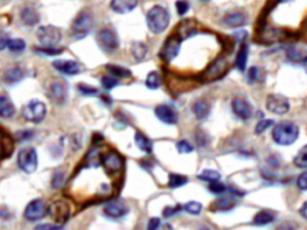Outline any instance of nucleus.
<instances>
[{
    "label": "nucleus",
    "instance_id": "obj_45",
    "mask_svg": "<svg viewBox=\"0 0 307 230\" xmlns=\"http://www.w3.org/2000/svg\"><path fill=\"white\" fill-rule=\"evenodd\" d=\"M175 7L179 15L182 16L185 15V13H187V11L190 10V2L187 1V0H178V1L175 2Z\"/></svg>",
    "mask_w": 307,
    "mask_h": 230
},
{
    "label": "nucleus",
    "instance_id": "obj_29",
    "mask_svg": "<svg viewBox=\"0 0 307 230\" xmlns=\"http://www.w3.org/2000/svg\"><path fill=\"white\" fill-rule=\"evenodd\" d=\"M21 18L27 26H35L38 22L37 12L32 7H24L21 12Z\"/></svg>",
    "mask_w": 307,
    "mask_h": 230
},
{
    "label": "nucleus",
    "instance_id": "obj_42",
    "mask_svg": "<svg viewBox=\"0 0 307 230\" xmlns=\"http://www.w3.org/2000/svg\"><path fill=\"white\" fill-rule=\"evenodd\" d=\"M36 51L43 55H59L63 53L62 48H55V47H41V48L36 49Z\"/></svg>",
    "mask_w": 307,
    "mask_h": 230
},
{
    "label": "nucleus",
    "instance_id": "obj_18",
    "mask_svg": "<svg viewBox=\"0 0 307 230\" xmlns=\"http://www.w3.org/2000/svg\"><path fill=\"white\" fill-rule=\"evenodd\" d=\"M129 211V207L125 203L120 200H113L106 204L104 206V213L110 218L124 217Z\"/></svg>",
    "mask_w": 307,
    "mask_h": 230
},
{
    "label": "nucleus",
    "instance_id": "obj_4",
    "mask_svg": "<svg viewBox=\"0 0 307 230\" xmlns=\"http://www.w3.org/2000/svg\"><path fill=\"white\" fill-rule=\"evenodd\" d=\"M47 113L46 106L43 102L38 101V99H32L28 102L26 106L22 109V115L27 121L30 123L38 124L45 119Z\"/></svg>",
    "mask_w": 307,
    "mask_h": 230
},
{
    "label": "nucleus",
    "instance_id": "obj_55",
    "mask_svg": "<svg viewBox=\"0 0 307 230\" xmlns=\"http://www.w3.org/2000/svg\"><path fill=\"white\" fill-rule=\"evenodd\" d=\"M300 215L303 216L304 218H305V220L307 221V201L305 204L303 205V206H301V209H300Z\"/></svg>",
    "mask_w": 307,
    "mask_h": 230
},
{
    "label": "nucleus",
    "instance_id": "obj_16",
    "mask_svg": "<svg viewBox=\"0 0 307 230\" xmlns=\"http://www.w3.org/2000/svg\"><path fill=\"white\" fill-rule=\"evenodd\" d=\"M53 65L58 71L64 74H68V76H76L82 72L81 64L73 62V60H55Z\"/></svg>",
    "mask_w": 307,
    "mask_h": 230
},
{
    "label": "nucleus",
    "instance_id": "obj_41",
    "mask_svg": "<svg viewBox=\"0 0 307 230\" xmlns=\"http://www.w3.org/2000/svg\"><path fill=\"white\" fill-rule=\"evenodd\" d=\"M273 125V120H269V119H264V120L259 121L258 124H257L256 126V130H254V132H256V134H262L263 132L267 131L269 127H271Z\"/></svg>",
    "mask_w": 307,
    "mask_h": 230
},
{
    "label": "nucleus",
    "instance_id": "obj_26",
    "mask_svg": "<svg viewBox=\"0 0 307 230\" xmlns=\"http://www.w3.org/2000/svg\"><path fill=\"white\" fill-rule=\"evenodd\" d=\"M15 112L16 109L12 102L5 95L0 96V115L2 118H11V116L15 114Z\"/></svg>",
    "mask_w": 307,
    "mask_h": 230
},
{
    "label": "nucleus",
    "instance_id": "obj_9",
    "mask_svg": "<svg viewBox=\"0 0 307 230\" xmlns=\"http://www.w3.org/2000/svg\"><path fill=\"white\" fill-rule=\"evenodd\" d=\"M181 41L182 40L178 35L170 36V37L166 40L161 51V58L165 62L167 63L173 62V60L178 57L179 52H180Z\"/></svg>",
    "mask_w": 307,
    "mask_h": 230
},
{
    "label": "nucleus",
    "instance_id": "obj_58",
    "mask_svg": "<svg viewBox=\"0 0 307 230\" xmlns=\"http://www.w3.org/2000/svg\"><path fill=\"white\" fill-rule=\"evenodd\" d=\"M204 1H209V0H204Z\"/></svg>",
    "mask_w": 307,
    "mask_h": 230
},
{
    "label": "nucleus",
    "instance_id": "obj_54",
    "mask_svg": "<svg viewBox=\"0 0 307 230\" xmlns=\"http://www.w3.org/2000/svg\"><path fill=\"white\" fill-rule=\"evenodd\" d=\"M9 41H10V38L7 37L6 35L5 34L1 35V49H5V47L9 44Z\"/></svg>",
    "mask_w": 307,
    "mask_h": 230
},
{
    "label": "nucleus",
    "instance_id": "obj_44",
    "mask_svg": "<svg viewBox=\"0 0 307 230\" xmlns=\"http://www.w3.org/2000/svg\"><path fill=\"white\" fill-rule=\"evenodd\" d=\"M65 182V174L63 171H57L52 179V186L54 188H60Z\"/></svg>",
    "mask_w": 307,
    "mask_h": 230
},
{
    "label": "nucleus",
    "instance_id": "obj_37",
    "mask_svg": "<svg viewBox=\"0 0 307 230\" xmlns=\"http://www.w3.org/2000/svg\"><path fill=\"white\" fill-rule=\"evenodd\" d=\"M7 47H9L11 52L19 53V52H23L26 49V42L22 38H12V40L10 38Z\"/></svg>",
    "mask_w": 307,
    "mask_h": 230
},
{
    "label": "nucleus",
    "instance_id": "obj_40",
    "mask_svg": "<svg viewBox=\"0 0 307 230\" xmlns=\"http://www.w3.org/2000/svg\"><path fill=\"white\" fill-rule=\"evenodd\" d=\"M210 192H212L214 195H222L226 192V186L220 181V180H215L211 181L209 185Z\"/></svg>",
    "mask_w": 307,
    "mask_h": 230
},
{
    "label": "nucleus",
    "instance_id": "obj_57",
    "mask_svg": "<svg viewBox=\"0 0 307 230\" xmlns=\"http://www.w3.org/2000/svg\"><path fill=\"white\" fill-rule=\"evenodd\" d=\"M287 1H292V0H280V2H287Z\"/></svg>",
    "mask_w": 307,
    "mask_h": 230
},
{
    "label": "nucleus",
    "instance_id": "obj_1",
    "mask_svg": "<svg viewBox=\"0 0 307 230\" xmlns=\"http://www.w3.org/2000/svg\"><path fill=\"white\" fill-rule=\"evenodd\" d=\"M171 16L167 9L163 6H154L146 15V23L154 34H161L170 26Z\"/></svg>",
    "mask_w": 307,
    "mask_h": 230
},
{
    "label": "nucleus",
    "instance_id": "obj_51",
    "mask_svg": "<svg viewBox=\"0 0 307 230\" xmlns=\"http://www.w3.org/2000/svg\"><path fill=\"white\" fill-rule=\"evenodd\" d=\"M197 142H198V144L199 145H206V144H208V138H206V135L204 134V133H199V134H197Z\"/></svg>",
    "mask_w": 307,
    "mask_h": 230
},
{
    "label": "nucleus",
    "instance_id": "obj_39",
    "mask_svg": "<svg viewBox=\"0 0 307 230\" xmlns=\"http://www.w3.org/2000/svg\"><path fill=\"white\" fill-rule=\"evenodd\" d=\"M101 83H102V87H103L104 89H107V90H112L113 88H115L119 84V79L114 76H104L103 78L101 79Z\"/></svg>",
    "mask_w": 307,
    "mask_h": 230
},
{
    "label": "nucleus",
    "instance_id": "obj_23",
    "mask_svg": "<svg viewBox=\"0 0 307 230\" xmlns=\"http://www.w3.org/2000/svg\"><path fill=\"white\" fill-rule=\"evenodd\" d=\"M13 149H15V144H13L12 138L5 132V130H2L1 134V157L2 160H6L7 157H11L12 155Z\"/></svg>",
    "mask_w": 307,
    "mask_h": 230
},
{
    "label": "nucleus",
    "instance_id": "obj_21",
    "mask_svg": "<svg viewBox=\"0 0 307 230\" xmlns=\"http://www.w3.org/2000/svg\"><path fill=\"white\" fill-rule=\"evenodd\" d=\"M197 27L192 19H186V21L181 22L180 26L178 28V36L181 40H186V38L192 37L197 34Z\"/></svg>",
    "mask_w": 307,
    "mask_h": 230
},
{
    "label": "nucleus",
    "instance_id": "obj_30",
    "mask_svg": "<svg viewBox=\"0 0 307 230\" xmlns=\"http://www.w3.org/2000/svg\"><path fill=\"white\" fill-rule=\"evenodd\" d=\"M131 52L135 59L140 62V60H143L146 57L148 48H146V46L143 42H134L131 46Z\"/></svg>",
    "mask_w": 307,
    "mask_h": 230
},
{
    "label": "nucleus",
    "instance_id": "obj_43",
    "mask_svg": "<svg viewBox=\"0 0 307 230\" xmlns=\"http://www.w3.org/2000/svg\"><path fill=\"white\" fill-rule=\"evenodd\" d=\"M176 149H178V151L180 154H190V152L193 151L195 148L187 140H180V142H178V144H176Z\"/></svg>",
    "mask_w": 307,
    "mask_h": 230
},
{
    "label": "nucleus",
    "instance_id": "obj_25",
    "mask_svg": "<svg viewBox=\"0 0 307 230\" xmlns=\"http://www.w3.org/2000/svg\"><path fill=\"white\" fill-rule=\"evenodd\" d=\"M223 22H225L228 27L240 28L246 23V17L244 13H241V12H233V13H228V15L223 18Z\"/></svg>",
    "mask_w": 307,
    "mask_h": 230
},
{
    "label": "nucleus",
    "instance_id": "obj_13",
    "mask_svg": "<svg viewBox=\"0 0 307 230\" xmlns=\"http://www.w3.org/2000/svg\"><path fill=\"white\" fill-rule=\"evenodd\" d=\"M227 70H228V64H227L226 59L220 58L216 62L212 64L210 67L206 68V71L204 72V78L208 80H215L221 78L222 76H225Z\"/></svg>",
    "mask_w": 307,
    "mask_h": 230
},
{
    "label": "nucleus",
    "instance_id": "obj_48",
    "mask_svg": "<svg viewBox=\"0 0 307 230\" xmlns=\"http://www.w3.org/2000/svg\"><path fill=\"white\" fill-rule=\"evenodd\" d=\"M297 185H298V187L300 188V190L307 191V171L303 173L300 176L298 177Z\"/></svg>",
    "mask_w": 307,
    "mask_h": 230
},
{
    "label": "nucleus",
    "instance_id": "obj_35",
    "mask_svg": "<svg viewBox=\"0 0 307 230\" xmlns=\"http://www.w3.org/2000/svg\"><path fill=\"white\" fill-rule=\"evenodd\" d=\"M187 177L184 175H179V174H171L170 180H168V185L171 188H178L181 186H185L187 184Z\"/></svg>",
    "mask_w": 307,
    "mask_h": 230
},
{
    "label": "nucleus",
    "instance_id": "obj_2",
    "mask_svg": "<svg viewBox=\"0 0 307 230\" xmlns=\"http://www.w3.org/2000/svg\"><path fill=\"white\" fill-rule=\"evenodd\" d=\"M299 137V127L293 123H281L276 125L273 130V139L278 145L288 146L293 144Z\"/></svg>",
    "mask_w": 307,
    "mask_h": 230
},
{
    "label": "nucleus",
    "instance_id": "obj_6",
    "mask_svg": "<svg viewBox=\"0 0 307 230\" xmlns=\"http://www.w3.org/2000/svg\"><path fill=\"white\" fill-rule=\"evenodd\" d=\"M18 167L27 174H33L37 169V154L34 148H24L18 154Z\"/></svg>",
    "mask_w": 307,
    "mask_h": 230
},
{
    "label": "nucleus",
    "instance_id": "obj_47",
    "mask_svg": "<svg viewBox=\"0 0 307 230\" xmlns=\"http://www.w3.org/2000/svg\"><path fill=\"white\" fill-rule=\"evenodd\" d=\"M248 80H250L251 83L259 82V80H261V70H259L257 66H253V67H251L250 71H248Z\"/></svg>",
    "mask_w": 307,
    "mask_h": 230
},
{
    "label": "nucleus",
    "instance_id": "obj_49",
    "mask_svg": "<svg viewBox=\"0 0 307 230\" xmlns=\"http://www.w3.org/2000/svg\"><path fill=\"white\" fill-rule=\"evenodd\" d=\"M182 209V206H180V205H178V206L175 207H166L165 210H163V216L165 217H172L173 215H175L176 212H179L180 210Z\"/></svg>",
    "mask_w": 307,
    "mask_h": 230
},
{
    "label": "nucleus",
    "instance_id": "obj_31",
    "mask_svg": "<svg viewBox=\"0 0 307 230\" xmlns=\"http://www.w3.org/2000/svg\"><path fill=\"white\" fill-rule=\"evenodd\" d=\"M106 68L112 76L117 77V78H127V77H131V71L126 67H121V66L118 65H107Z\"/></svg>",
    "mask_w": 307,
    "mask_h": 230
},
{
    "label": "nucleus",
    "instance_id": "obj_38",
    "mask_svg": "<svg viewBox=\"0 0 307 230\" xmlns=\"http://www.w3.org/2000/svg\"><path fill=\"white\" fill-rule=\"evenodd\" d=\"M184 209H185V211L191 213V215H199L202 211V209H203V206H202L201 203L193 200V201H189L187 204H185Z\"/></svg>",
    "mask_w": 307,
    "mask_h": 230
},
{
    "label": "nucleus",
    "instance_id": "obj_17",
    "mask_svg": "<svg viewBox=\"0 0 307 230\" xmlns=\"http://www.w3.org/2000/svg\"><path fill=\"white\" fill-rule=\"evenodd\" d=\"M232 109L235 113V115L239 116L240 119L247 120L252 116V107L244 99H234L232 102Z\"/></svg>",
    "mask_w": 307,
    "mask_h": 230
},
{
    "label": "nucleus",
    "instance_id": "obj_19",
    "mask_svg": "<svg viewBox=\"0 0 307 230\" xmlns=\"http://www.w3.org/2000/svg\"><path fill=\"white\" fill-rule=\"evenodd\" d=\"M138 1L137 0H112L110 2V7L114 12L120 13V15H125V13L131 12L136 9Z\"/></svg>",
    "mask_w": 307,
    "mask_h": 230
},
{
    "label": "nucleus",
    "instance_id": "obj_3",
    "mask_svg": "<svg viewBox=\"0 0 307 230\" xmlns=\"http://www.w3.org/2000/svg\"><path fill=\"white\" fill-rule=\"evenodd\" d=\"M93 16L90 15V12L84 11L81 12L74 19L72 28H71V34L74 40H82L85 36L90 34L91 29H93Z\"/></svg>",
    "mask_w": 307,
    "mask_h": 230
},
{
    "label": "nucleus",
    "instance_id": "obj_24",
    "mask_svg": "<svg viewBox=\"0 0 307 230\" xmlns=\"http://www.w3.org/2000/svg\"><path fill=\"white\" fill-rule=\"evenodd\" d=\"M235 204H237V201H235L234 198L223 197V198L215 200V203L210 206V209L215 210V211H228V210L233 209Z\"/></svg>",
    "mask_w": 307,
    "mask_h": 230
},
{
    "label": "nucleus",
    "instance_id": "obj_14",
    "mask_svg": "<svg viewBox=\"0 0 307 230\" xmlns=\"http://www.w3.org/2000/svg\"><path fill=\"white\" fill-rule=\"evenodd\" d=\"M155 114L165 124L174 125L178 123V113L173 107L168 106V104L157 106L156 109H155Z\"/></svg>",
    "mask_w": 307,
    "mask_h": 230
},
{
    "label": "nucleus",
    "instance_id": "obj_46",
    "mask_svg": "<svg viewBox=\"0 0 307 230\" xmlns=\"http://www.w3.org/2000/svg\"><path fill=\"white\" fill-rule=\"evenodd\" d=\"M78 90L81 91L84 96H94L98 94V89L93 88L91 85H87V84H79Z\"/></svg>",
    "mask_w": 307,
    "mask_h": 230
},
{
    "label": "nucleus",
    "instance_id": "obj_53",
    "mask_svg": "<svg viewBox=\"0 0 307 230\" xmlns=\"http://www.w3.org/2000/svg\"><path fill=\"white\" fill-rule=\"evenodd\" d=\"M62 228V226H58V224H54V226H52V224H41V226H37L36 229H60Z\"/></svg>",
    "mask_w": 307,
    "mask_h": 230
},
{
    "label": "nucleus",
    "instance_id": "obj_28",
    "mask_svg": "<svg viewBox=\"0 0 307 230\" xmlns=\"http://www.w3.org/2000/svg\"><path fill=\"white\" fill-rule=\"evenodd\" d=\"M247 58H248V47L247 44H241L239 52H238L237 59H235V65L240 71H245L246 65H247Z\"/></svg>",
    "mask_w": 307,
    "mask_h": 230
},
{
    "label": "nucleus",
    "instance_id": "obj_27",
    "mask_svg": "<svg viewBox=\"0 0 307 230\" xmlns=\"http://www.w3.org/2000/svg\"><path fill=\"white\" fill-rule=\"evenodd\" d=\"M135 140L138 148H139L142 151L146 152V154H151V152H153V143H151V140L149 139L146 135L143 134V133H140V132L136 133Z\"/></svg>",
    "mask_w": 307,
    "mask_h": 230
},
{
    "label": "nucleus",
    "instance_id": "obj_8",
    "mask_svg": "<svg viewBox=\"0 0 307 230\" xmlns=\"http://www.w3.org/2000/svg\"><path fill=\"white\" fill-rule=\"evenodd\" d=\"M48 213L58 226L63 227V224L66 223L70 218V205L63 199L55 200L48 206Z\"/></svg>",
    "mask_w": 307,
    "mask_h": 230
},
{
    "label": "nucleus",
    "instance_id": "obj_11",
    "mask_svg": "<svg viewBox=\"0 0 307 230\" xmlns=\"http://www.w3.org/2000/svg\"><path fill=\"white\" fill-rule=\"evenodd\" d=\"M289 102L282 95H269L267 99L268 110L273 114L283 115L289 110Z\"/></svg>",
    "mask_w": 307,
    "mask_h": 230
},
{
    "label": "nucleus",
    "instance_id": "obj_10",
    "mask_svg": "<svg viewBox=\"0 0 307 230\" xmlns=\"http://www.w3.org/2000/svg\"><path fill=\"white\" fill-rule=\"evenodd\" d=\"M102 165H103L104 170L108 174H117L120 173L124 168V160L118 152L109 151L102 157L101 160Z\"/></svg>",
    "mask_w": 307,
    "mask_h": 230
},
{
    "label": "nucleus",
    "instance_id": "obj_50",
    "mask_svg": "<svg viewBox=\"0 0 307 230\" xmlns=\"http://www.w3.org/2000/svg\"><path fill=\"white\" fill-rule=\"evenodd\" d=\"M17 137L19 140H29L33 138V131L26 130V131H21L17 133Z\"/></svg>",
    "mask_w": 307,
    "mask_h": 230
},
{
    "label": "nucleus",
    "instance_id": "obj_15",
    "mask_svg": "<svg viewBox=\"0 0 307 230\" xmlns=\"http://www.w3.org/2000/svg\"><path fill=\"white\" fill-rule=\"evenodd\" d=\"M49 95L55 103L62 104L68 98V87L63 80H54L49 87Z\"/></svg>",
    "mask_w": 307,
    "mask_h": 230
},
{
    "label": "nucleus",
    "instance_id": "obj_7",
    "mask_svg": "<svg viewBox=\"0 0 307 230\" xmlns=\"http://www.w3.org/2000/svg\"><path fill=\"white\" fill-rule=\"evenodd\" d=\"M36 36L38 42L42 47H55L62 40V33L58 28L53 26L40 27L38 28Z\"/></svg>",
    "mask_w": 307,
    "mask_h": 230
},
{
    "label": "nucleus",
    "instance_id": "obj_34",
    "mask_svg": "<svg viewBox=\"0 0 307 230\" xmlns=\"http://www.w3.org/2000/svg\"><path fill=\"white\" fill-rule=\"evenodd\" d=\"M294 164L298 168H307V144L298 151L294 157Z\"/></svg>",
    "mask_w": 307,
    "mask_h": 230
},
{
    "label": "nucleus",
    "instance_id": "obj_33",
    "mask_svg": "<svg viewBox=\"0 0 307 230\" xmlns=\"http://www.w3.org/2000/svg\"><path fill=\"white\" fill-rule=\"evenodd\" d=\"M145 85L150 90H156V89L161 87V76L155 71L150 72L145 79Z\"/></svg>",
    "mask_w": 307,
    "mask_h": 230
},
{
    "label": "nucleus",
    "instance_id": "obj_52",
    "mask_svg": "<svg viewBox=\"0 0 307 230\" xmlns=\"http://www.w3.org/2000/svg\"><path fill=\"white\" fill-rule=\"evenodd\" d=\"M159 226H160V220H159V218H151V220L149 221L148 229L149 230H154V229L159 228Z\"/></svg>",
    "mask_w": 307,
    "mask_h": 230
},
{
    "label": "nucleus",
    "instance_id": "obj_22",
    "mask_svg": "<svg viewBox=\"0 0 307 230\" xmlns=\"http://www.w3.org/2000/svg\"><path fill=\"white\" fill-rule=\"evenodd\" d=\"M192 110L193 113H195L196 118L199 119V120H203V119H205L210 113L209 102L205 101V99H197V101L193 103Z\"/></svg>",
    "mask_w": 307,
    "mask_h": 230
},
{
    "label": "nucleus",
    "instance_id": "obj_32",
    "mask_svg": "<svg viewBox=\"0 0 307 230\" xmlns=\"http://www.w3.org/2000/svg\"><path fill=\"white\" fill-rule=\"evenodd\" d=\"M275 220V215L270 211H261L254 216L253 223L256 226H265Z\"/></svg>",
    "mask_w": 307,
    "mask_h": 230
},
{
    "label": "nucleus",
    "instance_id": "obj_56",
    "mask_svg": "<svg viewBox=\"0 0 307 230\" xmlns=\"http://www.w3.org/2000/svg\"><path fill=\"white\" fill-rule=\"evenodd\" d=\"M303 64H304V67H305V70H306V72H307V57L305 58V59H304Z\"/></svg>",
    "mask_w": 307,
    "mask_h": 230
},
{
    "label": "nucleus",
    "instance_id": "obj_36",
    "mask_svg": "<svg viewBox=\"0 0 307 230\" xmlns=\"http://www.w3.org/2000/svg\"><path fill=\"white\" fill-rule=\"evenodd\" d=\"M198 179L204 180V181H215V180H220L221 179V174L216 170H211V169H206V170H203L201 174L198 175Z\"/></svg>",
    "mask_w": 307,
    "mask_h": 230
},
{
    "label": "nucleus",
    "instance_id": "obj_20",
    "mask_svg": "<svg viewBox=\"0 0 307 230\" xmlns=\"http://www.w3.org/2000/svg\"><path fill=\"white\" fill-rule=\"evenodd\" d=\"M24 78V71L23 68L19 67V66H11L7 67L6 70L2 73V80L6 84H15L18 83L19 80Z\"/></svg>",
    "mask_w": 307,
    "mask_h": 230
},
{
    "label": "nucleus",
    "instance_id": "obj_12",
    "mask_svg": "<svg viewBox=\"0 0 307 230\" xmlns=\"http://www.w3.org/2000/svg\"><path fill=\"white\" fill-rule=\"evenodd\" d=\"M47 212L46 205L42 200H33L32 203L28 204L26 211H24V217L29 221H37L45 217Z\"/></svg>",
    "mask_w": 307,
    "mask_h": 230
},
{
    "label": "nucleus",
    "instance_id": "obj_5",
    "mask_svg": "<svg viewBox=\"0 0 307 230\" xmlns=\"http://www.w3.org/2000/svg\"><path fill=\"white\" fill-rule=\"evenodd\" d=\"M96 42H98L100 48L107 53H113L119 48L118 35L108 28L100 30L96 35Z\"/></svg>",
    "mask_w": 307,
    "mask_h": 230
}]
</instances>
